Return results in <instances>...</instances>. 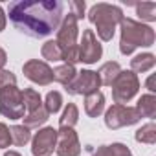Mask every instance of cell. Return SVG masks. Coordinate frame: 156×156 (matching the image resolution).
<instances>
[{"instance_id":"7c38bea8","label":"cell","mask_w":156,"mask_h":156,"mask_svg":"<svg viewBox=\"0 0 156 156\" xmlns=\"http://www.w3.org/2000/svg\"><path fill=\"white\" fill-rule=\"evenodd\" d=\"M55 152L59 156H79L81 154V145H79V140H77V134L73 129L57 130Z\"/></svg>"},{"instance_id":"1f68e13d","label":"cell","mask_w":156,"mask_h":156,"mask_svg":"<svg viewBox=\"0 0 156 156\" xmlns=\"http://www.w3.org/2000/svg\"><path fill=\"white\" fill-rule=\"evenodd\" d=\"M4 156H20V154H19L17 151H8V152H6Z\"/></svg>"},{"instance_id":"9a60e30c","label":"cell","mask_w":156,"mask_h":156,"mask_svg":"<svg viewBox=\"0 0 156 156\" xmlns=\"http://www.w3.org/2000/svg\"><path fill=\"white\" fill-rule=\"evenodd\" d=\"M140 114V118H154L156 116V98L154 94H145L138 99V105L134 107Z\"/></svg>"},{"instance_id":"484cf974","label":"cell","mask_w":156,"mask_h":156,"mask_svg":"<svg viewBox=\"0 0 156 156\" xmlns=\"http://www.w3.org/2000/svg\"><path fill=\"white\" fill-rule=\"evenodd\" d=\"M11 85H17V77H15V73L9 72V70H0V88L11 87Z\"/></svg>"},{"instance_id":"d4e9b609","label":"cell","mask_w":156,"mask_h":156,"mask_svg":"<svg viewBox=\"0 0 156 156\" xmlns=\"http://www.w3.org/2000/svg\"><path fill=\"white\" fill-rule=\"evenodd\" d=\"M68 8H70V13L79 20L83 19L85 15V9H87V4H85V0H72V2H68Z\"/></svg>"},{"instance_id":"ac0fdd59","label":"cell","mask_w":156,"mask_h":156,"mask_svg":"<svg viewBox=\"0 0 156 156\" xmlns=\"http://www.w3.org/2000/svg\"><path fill=\"white\" fill-rule=\"evenodd\" d=\"M77 118H79V110L73 103H68L61 119H59V127L61 129H73V125L77 123Z\"/></svg>"},{"instance_id":"2e32d148","label":"cell","mask_w":156,"mask_h":156,"mask_svg":"<svg viewBox=\"0 0 156 156\" xmlns=\"http://www.w3.org/2000/svg\"><path fill=\"white\" fill-rule=\"evenodd\" d=\"M154 64H156V57H154L152 53H140V55H136V57L130 61V68H132L130 72H140V73H143V72L152 70Z\"/></svg>"},{"instance_id":"3957f363","label":"cell","mask_w":156,"mask_h":156,"mask_svg":"<svg viewBox=\"0 0 156 156\" xmlns=\"http://www.w3.org/2000/svg\"><path fill=\"white\" fill-rule=\"evenodd\" d=\"M121 19H123L121 8L112 6V4H105V2H99V4L92 6L90 11H88V20L96 26L99 39L105 41V42L112 41L116 26L121 22Z\"/></svg>"},{"instance_id":"4dcf8cb0","label":"cell","mask_w":156,"mask_h":156,"mask_svg":"<svg viewBox=\"0 0 156 156\" xmlns=\"http://www.w3.org/2000/svg\"><path fill=\"white\" fill-rule=\"evenodd\" d=\"M92 156H105V152H103V147H99V149H98V151H96Z\"/></svg>"},{"instance_id":"4316f807","label":"cell","mask_w":156,"mask_h":156,"mask_svg":"<svg viewBox=\"0 0 156 156\" xmlns=\"http://www.w3.org/2000/svg\"><path fill=\"white\" fill-rule=\"evenodd\" d=\"M11 145V134H9V129L0 123V149H6Z\"/></svg>"},{"instance_id":"8fae6325","label":"cell","mask_w":156,"mask_h":156,"mask_svg":"<svg viewBox=\"0 0 156 156\" xmlns=\"http://www.w3.org/2000/svg\"><path fill=\"white\" fill-rule=\"evenodd\" d=\"M22 72L30 81H33L41 87H46L53 81V70L44 61H39V59H31V61L24 62Z\"/></svg>"},{"instance_id":"d6986e66","label":"cell","mask_w":156,"mask_h":156,"mask_svg":"<svg viewBox=\"0 0 156 156\" xmlns=\"http://www.w3.org/2000/svg\"><path fill=\"white\" fill-rule=\"evenodd\" d=\"M136 141L154 145L156 143V125L152 121H149L147 125H143L141 129H138L136 130Z\"/></svg>"},{"instance_id":"6da1fadb","label":"cell","mask_w":156,"mask_h":156,"mask_svg":"<svg viewBox=\"0 0 156 156\" xmlns=\"http://www.w3.org/2000/svg\"><path fill=\"white\" fill-rule=\"evenodd\" d=\"M64 2L61 0H19L8 8L9 20L22 33L41 39L55 30L62 22Z\"/></svg>"},{"instance_id":"603a6c76","label":"cell","mask_w":156,"mask_h":156,"mask_svg":"<svg viewBox=\"0 0 156 156\" xmlns=\"http://www.w3.org/2000/svg\"><path fill=\"white\" fill-rule=\"evenodd\" d=\"M61 107H62V96H61V92H57V90L48 92L46 101H44V108H46V112H48V114H57Z\"/></svg>"},{"instance_id":"4fadbf2b","label":"cell","mask_w":156,"mask_h":156,"mask_svg":"<svg viewBox=\"0 0 156 156\" xmlns=\"http://www.w3.org/2000/svg\"><path fill=\"white\" fill-rule=\"evenodd\" d=\"M105 108V96L98 90L94 94H88L85 96V112L90 116V118H98Z\"/></svg>"},{"instance_id":"52a82bcc","label":"cell","mask_w":156,"mask_h":156,"mask_svg":"<svg viewBox=\"0 0 156 156\" xmlns=\"http://www.w3.org/2000/svg\"><path fill=\"white\" fill-rule=\"evenodd\" d=\"M141 118H140L138 110L132 107H125V105H112L105 114V125L108 129H119L125 125H134Z\"/></svg>"},{"instance_id":"9c48e42d","label":"cell","mask_w":156,"mask_h":156,"mask_svg":"<svg viewBox=\"0 0 156 156\" xmlns=\"http://www.w3.org/2000/svg\"><path fill=\"white\" fill-rule=\"evenodd\" d=\"M77 48H79V62L92 64V62H98V59H101V55H103V46L99 44V41L92 30L83 31L81 44Z\"/></svg>"},{"instance_id":"e0dca14e","label":"cell","mask_w":156,"mask_h":156,"mask_svg":"<svg viewBox=\"0 0 156 156\" xmlns=\"http://www.w3.org/2000/svg\"><path fill=\"white\" fill-rule=\"evenodd\" d=\"M75 75H77V72H75L73 64H62V66H57V68L53 70V79L59 81V83L64 85V87H68V85L75 79Z\"/></svg>"},{"instance_id":"7402d4cb","label":"cell","mask_w":156,"mask_h":156,"mask_svg":"<svg viewBox=\"0 0 156 156\" xmlns=\"http://www.w3.org/2000/svg\"><path fill=\"white\" fill-rule=\"evenodd\" d=\"M9 134H11V143H15V145H24L31 140V132L24 125H13L9 129Z\"/></svg>"},{"instance_id":"7a4b0ae2","label":"cell","mask_w":156,"mask_h":156,"mask_svg":"<svg viewBox=\"0 0 156 156\" xmlns=\"http://www.w3.org/2000/svg\"><path fill=\"white\" fill-rule=\"evenodd\" d=\"M121 39H119V51L123 55H130L136 48H149L154 44V30L147 24H141L132 19H121Z\"/></svg>"},{"instance_id":"f546056e","label":"cell","mask_w":156,"mask_h":156,"mask_svg":"<svg viewBox=\"0 0 156 156\" xmlns=\"http://www.w3.org/2000/svg\"><path fill=\"white\" fill-rule=\"evenodd\" d=\"M147 88L151 90V94H152V92L156 90V88H154V75H151L149 79H147Z\"/></svg>"},{"instance_id":"cb8c5ba5","label":"cell","mask_w":156,"mask_h":156,"mask_svg":"<svg viewBox=\"0 0 156 156\" xmlns=\"http://www.w3.org/2000/svg\"><path fill=\"white\" fill-rule=\"evenodd\" d=\"M105 156H132V152L127 149L123 143H112V145H103Z\"/></svg>"},{"instance_id":"8992f818","label":"cell","mask_w":156,"mask_h":156,"mask_svg":"<svg viewBox=\"0 0 156 156\" xmlns=\"http://www.w3.org/2000/svg\"><path fill=\"white\" fill-rule=\"evenodd\" d=\"M140 88V79L134 72H119V75L116 77V81L112 83V98L116 101V105H123L127 101H130Z\"/></svg>"},{"instance_id":"5bb4252c","label":"cell","mask_w":156,"mask_h":156,"mask_svg":"<svg viewBox=\"0 0 156 156\" xmlns=\"http://www.w3.org/2000/svg\"><path fill=\"white\" fill-rule=\"evenodd\" d=\"M119 72H121V66H119L118 62H114V61L105 62V64L99 68V72H98L101 85H105V87H112V83L116 81V77L119 75Z\"/></svg>"},{"instance_id":"ffe728a7","label":"cell","mask_w":156,"mask_h":156,"mask_svg":"<svg viewBox=\"0 0 156 156\" xmlns=\"http://www.w3.org/2000/svg\"><path fill=\"white\" fill-rule=\"evenodd\" d=\"M41 53H42V57H44L46 61H62V59H64L62 50H61V46H59L55 41H48V42H44Z\"/></svg>"},{"instance_id":"f1b7e54d","label":"cell","mask_w":156,"mask_h":156,"mask_svg":"<svg viewBox=\"0 0 156 156\" xmlns=\"http://www.w3.org/2000/svg\"><path fill=\"white\" fill-rule=\"evenodd\" d=\"M6 61H8V55H6V51L2 48H0V70L6 66Z\"/></svg>"},{"instance_id":"ba28073f","label":"cell","mask_w":156,"mask_h":156,"mask_svg":"<svg viewBox=\"0 0 156 156\" xmlns=\"http://www.w3.org/2000/svg\"><path fill=\"white\" fill-rule=\"evenodd\" d=\"M99 87H101V81H99L98 72L83 70L75 75V79L66 87V90L73 96H88V94L98 92Z\"/></svg>"},{"instance_id":"44dd1931","label":"cell","mask_w":156,"mask_h":156,"mask_svg":"<svg viewBox=\"0 0 156 156\" xmlns=\"http://www.w3.org/2000/svg\"><path fill=\"white\" fill-rule=\"evenodd\" d=\"M136 15L141 20L154 22L156 20V2H140V4H136Z\"/></svg>"},{"instance_id":"277c9868","label":"cell","mask_w":156,"mask_h":156,"mask_svg":"<svg viewBox=\"0 0 156 156\" xmlns=\"http://www.w3.org/2000/svg\"><path fill=\"white\" fill-rule=\"evenodd\" d=\"M26 105L22 98V90L17 88V85L0 88V114L9 119H20L24 118Z\"/></svg>"},{"instance_id":"30bf717a","label":"cell","mask_w":156,"mask_h":156,"mask_svg":"<svg viewBox=\"0 0 156 156\" xmlns=\"http://www.w3.org/2000/svg\"><path fill=\"white\" fill-rule=\"evenodd\" d=\"M57 145V130L53 127L41 129L31 140V152L33 156H50Z\"/></svg>"},{"instance_id":"5b68a950","label":"cell","mask_w":156,"mask_h":156,"mask_svg":"<svg viewBox=\"0 0 156 156\" xmlns=\"http://www.w3.org/2000/svg\"><path fill=\"white\" fill-rule=\"evenodd\" d=\"M22 98H24V105H26V112H28V114L22 118V119H24V127L31 129V127L42 125V123L48 119L50 114L46 112L44 103H42L39 92L33 90V88H26V90H22Z\"/></svg>"},{"instance_id":"83f0119b","label":"cell","mask_w":156,"mask_h":156,"mask_svg":"<svg viewBox=\"0 0 156 156\" xmlns=\"http://www.w3.org/2000/svg\"><path fill=\"white\" fill-rule=\"evenodd\" d=\"M4 28H6V13H4L2 6H0V31H2Z\"/></svg>"}]
</instances>
